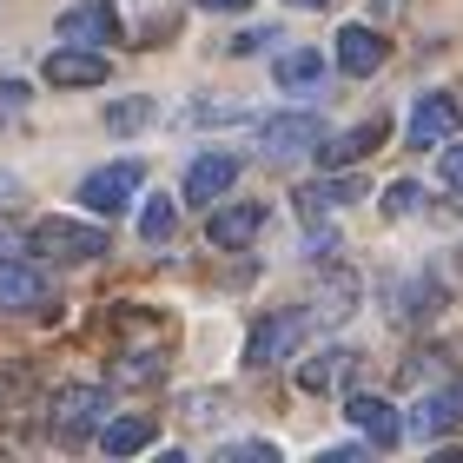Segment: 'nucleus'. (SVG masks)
<instances>
[{
  "label": "nucleus",
  "mask_w": 463,
  "mask_h": 463,
  "mask_svg": "<svg viewBox=\"0 0 463 463\" xmlns=\"http://www.w3.org/2000/svg\"><path fill=\"white\" fill-rule=\"evenodd\" d=\"M265 153L271 159H291V153H311V146L325 139V126L311 119V113H279V119H265Z\"/></svg>",
  "instance_id": "12"
},
{
  "label": "nucleus",
  "mask_w": 463,
  "mask_h": 463,
  "mask_svg": "<svg viewBox=\"0 0 463 463\" xmlns=\"http://www.w3.org/2000/svg\"><path fill=\"white\" fill-rule=\"evenodd\" d=\"M298 331H305L298 311H271V318H259V325H251V338H245V364L251 371H271L291 345H298Z\"/></svg>",
  "instance_id": "4"
},
{
  "label": "nucleus",
  "mask_w": 463,
  "mask_h": 463,
  "mask_svg": "<svg viewBox=\"0 0 463 463\" xmlns=\"http://www.w3.org/2000/svg\"><path fill=\"white\" fill-rule=\"evenodd\" d=\"M146 119H153V99H119V107H107V126H113V133H139Z\"/></svg>",
  "instance_id": "21"
},
{
  "label": "nucleus",
  "mask_w": 463,
  "mask_h": 463,
  "mask_svg": "<svg viewBox=\"0 0 463 463\" xmlns=\"http://www.w3.org/2000/svg\"><path fill=\"white\" fill-rule=\"evenodd\" d=\"M291 7H305V14H318V7H331V0H291Z\"/></svg>",
  "instance_id": "28"
},
{
  "label": "nucleus",
  "mask_w": 463,
  "mask_h": 463,
  "mask_svg": "<svg viewBox=\"0 0 463 463\" xmlns=\"http://www.w3.org/2000/svg\"><path fill=\"white\" fill-rule=\"evenodd\" d=\"M107 53H93V47H60V53H47V87H107Z\"/></svg>",
  "instance_id": "5"
},
{
  "label": "nucleus",
  "mask_w": 463,
  "mask_h": 463,
  "mask_svg": "<svg viewBox=\"0 0 463 463\" xmlns=\"http://www.w3.org/2000/svg\"><path fill=\"white\" fill-rule=\"evenodd\" d=\"M60 40H80V47H107V40H119V14L107 7V0L67 7V14H60Z\"/></svg>",
  "instance_id": "11"
},
{
  "label": "nucleus",
  "mask_w": 463,
  "mask_h": 463,
  "mask_svg": "<svg viewBox=\"0 0 463 463\" xmlns=\"http://www.w3.org/2000/svg\"><path fill=\"white\" fill-rule=\"evenodd\" d=\"M40 298H47V279H40L33 265L0 259V311H33Z\"/></svg>",
  "instance_id": "14"
},
{
  "label": "nucleus",
  "mask_w": 463,
  "mask_h": 463,
  "mask_svg": "<svg viewBox=\"0 0 463 463\" xmlns=\"http://www.w3.org/2000/svg\"><path fill=\"white\" fill-rule=\"evenodd\" d=\"M153 417H113V424H99V450H113V457H139V450H153Z\"/></svg>",
  "instance_id": "16"
},
{
  "label": "nucleus",
  "mask_w": 463,
  "mask_h": 463,
  "mask_svg": "<svg viewBox=\"0 0 463 463\" xmlns=\"http://www.w3.org/2000/svg\"><path fill=\"white\" fill-rule=\"evenodd\" d=\"M338 371H345V351H325V357H311V364H298V384L305 391H331Z\"/></svg>",
  "instance_id": "20"
},
{
  "label": "nucleus",
  "mask_w": 463,
  "mask_h": 463,
  "mask_svg": "<svg viewBox=\"0 0 463 463\" xmlns=\"http://www.w3.org/2000/svg\"><path fill=\"white\" fill-rule=\"evenodd\" d=\"M107 424V391L99 384H73L53 397V437L60 444H87V437Z\"/></svg>",
  "instance_id": "2"
},
{
  "label": "nucleus",
  "mask_w": 463,
  "mask_h": 463,
  "mask_svg": "<svg viewBox=\"0 0 463 463\" xmlns=\"http://www.w3.org/2000/svg\"><path fill=\"white\" fill-rule=\"evenodd\" d=\"M417 199H424V193H417L411 179H397V185H384V199H377V205H384V219H411Z\"/></svg>",
  "instance_id": "22"
},
{
  "label": "nucleus",
  "mask_w": 463,
  "mask_h": 463,
  "mask_svg": "<svg viewBox=\"0 0 463 463\" xmlns=\"http://www.w3.org/2000/svg\"><path fill=\"white\" fill-rule=\"evenodd\" d=\"M391 139V119H364V126H345L338 139H325V146H311L325 165H357V159H371L377 146Z\"/></svg>",
  "instance_id": "7"
},
{
  "label": "nucleus",
  "mask_w": 463,
  "mask_h": 463,
  "mask_svg": "<svg viewBox=\"0 0 463 463\" xmlns=\"http://www.w3.org/2000/svg\"><path fill=\"white\" fill-rule=\"evenodd\" d=\"M279 87H318V73H325V60L311 53V47H298V53H279Z\"/></svg>",
  "instance_id": "18"
},
{
  "label": "nucleus",
  "mask_w": 463,
  "mask_h": 463,
  "mask_svg": "<svg viewBox=\"0 0 463 463\" xmlns=\"http://www.w3.org/2000/svg\"><path fill=\"white\" fill-rule=\"evenodd\" d=\"M14 245H20V225H14V219H0V259H7Z\"/></svg>",
  "instance_id": "26"
},
{
  "label": "nucleus",
  "mask_w": 463,
  "mask_h": 463,
  "mask_svg": "<svg viewBox=\"0 0 463 463\" xmlns=\"http://www.w3.org/2000/svg\"><path fill=\"white\" fill-rule=\"evenodd\" d=\"M159 371H165V357H159V351H126L119 364H113L119 384H159Z\"/></svg>",
  "instance_id": "19"
},
{
  "label": "nucleus",
  "mask_w": 463,
  "mask_h": 463,
  "mask_svg": "<svg viewBox=\"0 0 463 463\" xmlns=\"http://www.w3.org/2000/svg\"><path fill=\"white\" fill-rule=\"evenodd\" d=\"M232 179H239V153H199L185 165V199L193 205H213L232 193Z\"/></svg>",
  "instance_id": "6"
},
{
  "label": "nucleus",
  "mask_w": 463,
  "mask_h": 463,
  "mask_svg": "<svg viewBox=\"0 0 463 463\" xmlns=\"http://www.w3.org/2000/svg\"><path fill=\"white\" fill-rule=\"evenodd\" d=\"M259 225H265V205H225V213H213V245H225V251H239V245H251L259 239Z\"/></svg>",
  "instance_id": "15"
},
{
  "label": "nucleus",
  "mask_w": 463,
  "mask_h": 463,
  "mask_svg": "<svg viewBox=\"0 0 463 463\" xmlns=\"http://www.w3.org/2000/svg\"><path fill=\"white\" fill-rule=\"evenodd\" d=\"M27 245L40 251V259H53V265H87V259L107 251V232L87 225V219H33Z\"/></svg>",
  "instance_id": "1"
},
{
  "label": "nucleus",
  "mask_w": 463,
  "mask_h": 463,
  "mask_svg": "<svg viewBox=\"0 0 463 463\" xmlns=\"http://www.w3.org/2000/svg\"><path fill=\"white\" fill-rule=\"evenodd\" d=\"M193 7H213V14H239L245 0H193Z\"/></svg>",
  "instance_id": "27"
},
{
  "label": "nucleus",
  "mask_w": 463,
  "mask_h": 463,
  "mask_svg": "<svg viewBox=\"0 0 463 463\" xmlns=\"http://www.w3.org/2000/svg\"><path fill=\"white\" fill-rule=\"evenodd\" d=\"M173 232H179V205H173V199H146V205H139V239H146V245H165Z\"/></svg>",
  "instance_id": "17"
},
{
  "label": "nucleus",
  "mask_w": 463,
  "mask_h": 463,
  "mask_svg": "<svg viewBox=\"0 0 463 463\" xmlns=\"http://www.w3.org/2000/svg\"><path fill=\"white\" fill-rule=\"evenodd\" d=\"M391 60V40L384 33H371V27H345L338 33V67L345 73H377Z\"/></svg>",
  "instance_id": "13"
},
{
  "label": "nucleus",
  "mask_w": 463,
  "mask_h": 463,
  "mask_svg": "<svg viewBox=\"0 0 463 463\" xmlns=\"http://www.w3.org/2000/svg\"><path fill=\"white\" fill-rule=\"evenodd\" d=\"M20 99H27V87H20V80H0V107H20Z\"/></svg>",
  "instance_id": "25"
},
{
  "label": "nucleus",
  "mask_w": 463,
  "mask_h": 463,
  "mask_svg": "<svg viewBox=\"0 0 463 463\" xmlns=\"http://www.w3.org/2000/svg\"><path fill=\"white\" fill-rule=\"evenodd\" d=\"M437 179H444L450 193H463V146H450V153H444V165H437Z\"/></svg>",
  "instance_id": "23"
},
{
  "label": "nucleus",
  "mask_w": 463,
  "mask_h": 463,
  "mask_svg": "<svg viewBox=\"0 0 463 463\" xmlns=\"http://www.w3.org/2000/svg\"><path fill=\"white\" fill-rule=\"evenodd\" d=\"M265 40H279V33H271V27H251V33H239V40H232V53H259Z\"/></svg>",
  "instance_id": "24"
},
{
  "label": "nucleus",
  "mask_w": 463,
  "mask_h": 463,
  "mask_svg": "<svg viewBox=\"0 0 463 463\" xmlns=\"http://www.w3.org/2000/svg\"><path fill=\"white\" fill-rule=\"evenodd\" d=\"M139 185H146V173H139V159H119V165H99V173H87V185H80V199H87V213H126V205L139 199Z\"/></svg>",
  "instance_id": "3"
},
{
  "label": "nucleus",
  "mask_w": 463,
  "mask_h": 463,
  "mask_svg": "<svg viewBox=\"0 0 463 463\" xmlns=\"http://www.w3.org/2000/svg\"><path fill=\"white\" fill-rule=\"evenodd\" d=\"M450 424H463V377L444 384V391H430V397H417V411L404 417L411 437H437V430H450Z\"/></svg>",
  "instance_id": "9"
},
{
  "label": "nucleus",
  "mask_w": 463,
  "mask_h": 463,
  "mask_svg": "<svg viewBox=\"0 0 463 463\" xmlns=\"http://www.w3.org/2000/svg\"><path fill=\"white\" fill-rule=\"evenodd\" d=\"M450 133H457V99L450 93H424V99H417V113H411V126H404V139L430 153V146H444Z\"/></svg>",
  "instance_id": "8"
},
{
  "label": "nucleus",
  "mask_w": 463,
  "mask_h": 463,
  "mask_svg": "<svg viewBox=\"0 0 463 463\" xmlns=\"http://www.w3.org/2000/svg\"><path fill=\"white\" fill-rule=\"evenodd\" d=\"M345 417L371 437V450H391L397 437H404V417H397L384 397H364V391H357V397H345Z\"/></svg>",
  "instance_id": "10"
}]
</instances>
